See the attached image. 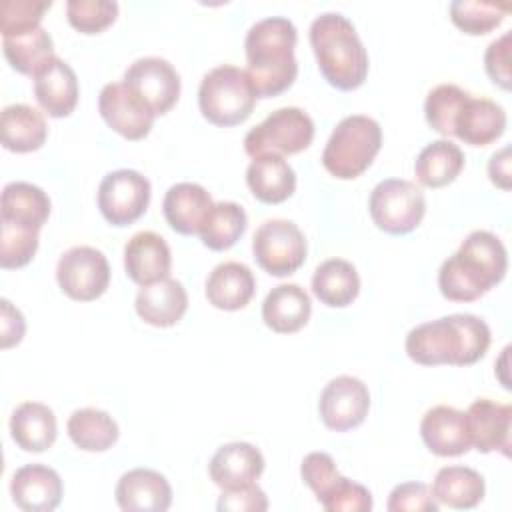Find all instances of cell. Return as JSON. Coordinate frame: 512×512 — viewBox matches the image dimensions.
Instances as JSON below:
<instances>
[{"label": "cell", "mask_w": 512, "mask_h": 512, "mask_svg": "<svg viewBox=\"0 0 512 512\" xmlns=\"http://www.w3.org/2000/svg\"><path fill=\"white\" fill-rule=\"evenodd\" d=\"M488 324L474 314H450L418 324L406 336V354L422 366H470L490 346Z\"/></svg>", "instance_id": "cell-1"}, {"label": "cell", "mask_w": 512, "mask_h": 512, "mask_svg": "<svg viewBox=\"0 0 512 512\" xmlns=\"http://www.w3.org/2000/svg\"><path fill=\"white\" fill-rule=\"evenodd\" d=\"M506 270L508 254L502 240L488 230H474L442 262L438 288L452 302H472L502 282Z\"/></svg>", "instance_id": "cell-2"}, {"label": "cell", "mask_w": 512, "mask_h": 512, "mask_svg": "<svg viewBox=\"0 0 512 512\" xmlns=\"http://www.w3.org/2000/svg\"><path fill=\"white\" fill-rule=\"evenodd\" d=\"M296 40V26L282 16H270L250 26L244 40L246 74L258 98H274L294 84L298 76Z\"/></svg>", "instance_id": "cell-3"}, {"label": "cell", "mask_w": 512, "mask_h": 512, "mask_svg": "<svg viewBox=\"0 0 512 512\" xmlns=\"http://www.w3.org/2000/svg\"><path fill=\"white\" fill-rule=\"evenodd\" d=\"M310 46L324 80L344 92L356 90L368 76V52L354 24L338 14L324 12L310 24Z\"/></svg>", "instance_id": "cell-4"}, {"label": "cell", "mask_w": 512, "mask_h": 512, "mask_svg": "<svg viewBox=\"0 0 512 512\" xmlns=\"http://www.w3.org/2000/svg\"><path fill=\"white\" fill-rule=\"evenodd\" d=\"M382 146L380 124L364 114L342 118L332 130L324 152L322 166L340 180L358 178L368 170Z\"/></svg>", "instance_id": "cell-5"}, {"label": "cell", "mask_w": 512, "mask_h": 512, "mask_svg": "<svg viewBox=\"0 0 512 512\" xmlns=\"http://www.w3.org/2000/svg\"><path fill=\"white\" fill-rule=\"evenodd\" d=\"M256 92L246 70L222 64L204 74L198 88L202 116L216 126H236L250 118L256 106Z\"/></svg>", "instance_id": "cell-6"}, {"label": "cell", "mask_w": 512, "mask_h": 512, "mask_svg": "<svg viewBox=\"0 0 512 512\" xmlns=\"http://www.w3.org/2000/svg\"><path fill=\"white\" fill-rule=\"evenodd\" d=\"M314 138L312 118L296 106L278 108L244 136V150L250 158L290 156L306 150Z\"/></svg>", "instance_id": "cell-7"}, {"label": "cell", "mask_w": 512, "mask_h": 512, "mask_svg": "<svg viewBox=\"0 0 512 512\" xmlns=\"http://www.w3.org/2000/svg\"><path fill=\"white\" fill-rule=\"evenodd\" d=\"M368 210L380 230L400 236L418 228L426 214V198L414 182L388 178L374 186Z\"/></svg>", "instance_id": "cell-8"}, {"label": "cell", "mask_w": 512, "mask_h": 512, "mask_svg": "<svg viewBox=\"0 0 512 512\" xmlns=\"http://www.w3.org/2000/svg\"><path fill=\"white\" fill-rule=\"evenodd\" d=\"M252 252L270 276H290L306 260V238L292 220H266L252 236Z\"/></svg>", "instance_id": "cell-9"}, {"label": "cell", "mask_w": 512, "mask_h": 512, "mask_svg": "<svg viewBox=\"0 0 512 512\" xmlns=\"http://www.w3.org/2000/svg\"><path fill=\"white\" fill-rule=\"evenodd\" d=\"M150 194L146 176L120 168L102 178L98 186V208L108 224L128 226L148 210Z\"/></svg>", "instance_id": "cell-10"}, {"label": "cell", "mask_w": 512, "mask_h": 512, "mask_svg": "<svg viewBox=\"0 0 512 512\" xmlns=\"http://www.w3.org/2000/svg\"><path fill=\"white\" fill-rule=\"evenodd\" d=\"M56 280L68 298L92 302L100 298L110 284V264L100 250L74 246L60 256Z\"/></svg>", "instance_id": "cell-11"}, {"label": "cell", "mask_w": 512, "mask_h": 512, "mask_svg": "<svg viewBox=\"0 0 512 512\" xmlns=\"http://www.w3.org/2000/svg\"><path fill=\"white\" fill-rule=\"evenodd\" d=\"M140 100H144L156 116L166 114L178 102L180 76L176 68L158 56L134 60L122 80Z\"/></svg>", "instance_id": "cell-12"}, {"label": "cell", "mask_w": 512, "mask_h": 512, "mask_svg": "<svg viewBox=\"0 0 512 512\" xmlns=\"http://www.w3.org/2000/svg\"><path fill=\"white\" fill-rule=\"evenodd\" d=\"M322 422L336 432H346L360 426L370 410L368 386L354 376L332 378L318 402Z\"/></svg>", "instance_id": "cell-13"}, {"label": "cell", "mask_w": 512, "mask_h": 512, "mask_svg": "<svg viewBox=\"0 0 512 512\" xmlns=\"http://www.w3.org/2000/svg\"><path fill=\"white\" fill-rule=\"evenodd\" d=\"M98 110L104 122L126 140L150 134L156 114L124 82H110L100 90Z\"/></svg>", "instance_id": "cell-14"}, {"label": "cell", "mask_w": 512, "mask_h": 512, "mask_svg": "<svg viewBox=\"0 0 512 512\" xmlns=\"http://www.w3.org/2000/svg\"><path fill=\"white\" fill-rule=\"evenodd\" d=\"M470 444L482 452H502L510 456L512 406L490 398H478L466 410Z\"/></svg>", "instance_id": "cell-15"}, {"label": "cell", "mask_w": 512, "mask_h": 512, "mask_svg": "<svg viewBox=\"0 0 512 512\" xmlns=\"http://www.w3.org/2000/svg\"><path fill=\"white\" fill-rule=\"evenodd\" d=\"M10 494L24 512H52L58 508L64 486L58 472L44 464H26L12 474Z\"/></svg>", "instance_id": "cell-16"}, {"label": "cell", "mask_w": 512, "mask_h": 512, "mask_svg": "<svg viewBox=\"0 0 512 512\" xmlns=\"http://www.w3.org/2000/svg\"><path fill=\"white\" fill-rule=\"evenodd\" d=\"M420 436L432 454L444 458L462 456L472 448L466 412L444 404L430 408L422 416Z\"/></svg>", "instance_id": "cell-17"}, {"label": "cell", "mask_w": 512, "mask_h": 512, "mask_svg": "<svg viewBox=\"0 0 512 512\" xmlns=\"http://www.w3.org/2000/svg\"><path fill=\"white\" fill-rule=\"evenodd\" d=\"M172 254L166 240L152 232H136L124 246V268L132 282L146 286L168 278Z\"/></svg>", "instance_id": "cell-18"}, {"label": "cell", "mask_w": 512, "mask_h": 512, "mask_svg": "<svg viewBox=\"0 0 512 512\" xmlns=\"http://www.w3.org/2000/svg\"><path fill=\"white\" fill-rule=\"evenodd\" d=\"M116 502L126 512H164L172 504L168 480L150 468H134L120 476Z\"/></svg>", "instance_id": "cell-19"}, {"label": "cell", "mask_w": 512, "mask_h": 512, "mask_svg": "<svg viewBox=\"0 0 512 512\" xmlns=\"http://www.w3.org/2000/svg\"><path fill=\"white\" fill-rule=\"evenodd\" d=\"M208 472L218 488L236 490L260 478L264 472V456L248 442H230L214 452Z\"/></svg>", "instance_id": "cell-20"}, {"label": "cell", "mask_w": 512, "mask_h": 512, "mask_svg": "<svg viewBox=\"0 0 512 512\" xmlns=\"http://www.w3.org/2000/svg\"><path fill=\"white\" fill-rule=\"evenodd\" d=\"M214 202L208 190L196 182H178L168 188L162 212L172 230L184 236L200 234Z\"/></svg>", "instance_id": "cell-21"}, {"label": "cell", "mask_w": 512, "mask_h": 512, "mask_svg": "<svg viewBox=\"0 0 512 512\" xmlns=\"http://www.w3.org/2000/svg\"><path fill=\"white\" fill-rule=\"evenodd\" d=\"M34 96L48 116H70L78 104L76 72L62 58L54 56L34 76Z\"/></svg>", "instance_id": "cell-22"}, {"label": "cell", "mask_w": 512, "mask_h": 512, "mask_svg": "<svg viewBox=\"0 0 512 512\" xmlns=\"http://www.w3.org/2000/svg\"><path fill=\"white\" fill-rule=\"evenodd\" d=\"M134 308L146 324L168 328L182 320L188 308V294L182 282L168 276L154 284L142 286L136 294Z\"/></svg>", "instance_id": "cell-23"}, {"label": "cell", "mask_w": 512, "mask_h": 512, "mask_svg": "<svg viewBox=\"0 0 512 512\" xmlns=\"http://www.w3.org/2000/svg\"><path fill=\"white\" fill-rule=\"evenodd\" d=\"M506 130V112L488 98H466L454 122V136L470 146H488Z\"/></svg>", "instance_id": "cell-24"}, {"label": "cell", "mask_w": 512, "mask_h": 512, "mask_svg": "<svg viewBox=\"0 0 512 512\" xmlns=\"http://www.w3.org/2000/svg\"><path fill=\"white\" fill-rule=\"evenodd\" d=\"M312 314V302L298 284L274 286L262 302L264 324L278 334H292L304 328Z\"/></svg>", "instance_id": "cell-25"}, {"label": "cell", "mask_w": 512, "mask_h": 512, "mask_svg": "<svg viewBox=\"0 0 512 512\" xmlns=\"http://www.w3.org/2000/svg\"><path fill=\"white\" fill-rule=\"evenodd\" d=\"M256 290L252 270L242 262H222L206 278V298L218 310L244 308Z\"/></svg>", "instance_id": "cell-26"}, {"label": "cell", "mask_w": 512, "mask_h": 512, "mask_svg": "<svg viewBox=\"0 0 512 512\" xmlns=\"http://www.w3.org/2000/svg\"><path fill=\"white\" fill-rule=\"evenodd\" d=\"M48 128L44 114L28 104H10L0 116L2 146L10 152L26 154L42 148Z\"/></svg>", "instance_id": "cell-27"}, {"label": "cell", "mask_w": 512, "mask_h": 512, "mask_svg": "<svg viewBox=\"0 0 512 512\" xmlns=\"http://www.w3.org/2000/svg\"><path fill=\"white\" fill-rule=\"evenodd\" d=\"M246 184L256 200L280 204L296 190V172L282 156L252 158L246 170Z\"/></svg>", "instance_id": "cell-28"}, {"label": "cell", "mask_w": 512, "mask_h": 512, "mask_svg": "<svg viewBox=\"0 0 512 512\" xmlns=\"http://www.w3.org/2000/svg\"><path fill=\"white\" fill-rule=\"evenodd\" d=\"M56 416L40 402H22L10 416V436L24 452H44L56 440Z\"/></svg>", "instance_id": "cell-29"}, {"label": "cell", "mask_w": 512, "mask_h": 512, "mask_svg": "<svg viewBox=\"0 0 512 512\" xmlns=\"http://www.w3.org/2000/svg\"><path fill=\"white\" fill-rule=\"evenodd\" d=\"M50 216L48 194L30 182H10L0 196V222L40 230Z\"/></svg>", "instance_id": "cell-30"}, {"label": "cell", "mask_w": 512, "mask_h": 512, "mask_svg": "<svg viewBox=\"0 0 512 512\" xmlns=\"http://www.w3.org/2000/svg\"><path fill=\"white\" fill-rule=\"evenodd\" d=\"M486 484L480 472L468 466H444L436 472L432 496L438 504L456 510H468L482 502Z\"/></svg>", "instance_id": "cell-31"}, {"label": "cell", "mask_w": 512, "mask_h": 512, "mask_svg": "<svg viewBox=\"0 0 512 512\" xmlns=\"http://www.w3.org/2000/svg\"><path fill=\"white\" fill-rule=\"evenodd\" d=\"M312 292L322 304L344 308L356 300L360 292V276L352 262L330 258L314 270Z\"/></svg>", "instance_id": "cell-32"}, {"label": "cell", "mask_w": 512, "mask_h": 512, "mask_svg": "<svg viewBox=\"0 0 512 512\" xmlns=\"http://www.w3.org/2000/svg\"><path fill=\"white\" fill-rule=\"evenodd\" d=\"M464 168V152L448 138L434 140L420 150L414 162V174L426 188H442L456 180Z\"/></svg>", "instance_id": "cell-33"}, {"label": "cell", "mask_w": 512, "mask_h": 512, "mask_svg": "<svg viewBox=\"0 0 512 512\" xmlns=\"http://www.w3.org/2000/svg\"><path fill=\"white\" fill-rule=\"evenodd\" d=\"M70 440L86 452H104L112 448L120 436L116 420L98 408L74 410L66 424Z\"/></svg>", "instance_id": "cell-34"}, {"label": "cell", "mask_w": 512, "mask_h": 512, "mask_svg": "<svg viewBox=\"0 0 512 512\" xmlns=\"http://www.w3.org/2000/svg\"><path fill=\"white\" fill-rule=\"evenodd\" d=\"M2 50L8 64L28 76H36L54 58V42L42 26L20 36L2 38Z\"/></svg>", "instance_id": "cell-35"}, {"label": "cell", "mask_w": 512, "mask_h": 512, "mask_svg": "<svg viewBox=\"0 0 512 512\" xmlns=\"http://www.w3.org/2000/svg\"><path fill=\"white\" fill-rule=\"evenodd\" d=\"M248 216L236 202H216L200 230V240L206 248L222 252L232 248L246 232Z\"/></svg>", "instance_id": "cell-36"}, {"label": "cell", "mask_w": 512, "mask_h": 512, "mask_svg": "<svg viewBox=\"0 0 512 512\" xmlns=\"http://www.w3.org/2000/svg\"><path fill=\"white\" fill-rule=\"evenodd\" d=\"M510 12L508 4L484 0H454L450 4V18L456 28L466 34L482 36L498 28Z\"/></svg>", "instance_id": "cell-37"}, {"label": "cell", "mask_w": 512, "mask_h": 512, "mask_svg": "<svg viewBox=\"0 0 512 512\" xmlns=\"http://www.w3.org/2000/svg\"><path fill=\"white\" fill-rule=\"evenodd\" d=\"M470 92L456 84H440L432 88L424 102V116L432 130L442 136H454V122Z\"/></svg>", "instance_id": "cell-38"}, {"label": "cell", "mask_w": 512, "mask_h": 512, "mask_svg": "<svg viewBox=\"0 0 512 512\" xmlns=\"http://www.w3.org/2000/svg\"><path fill=\"white\" fill-rule=\"evenodd\" d=\"M38 232L28 226L0 222V266L4 270L26 266L38 250Z\"/></svg>", "instance_id": "cell-39"}, {"label": "cell", "mask_w": 512, "mask_h": 512, "mask_svg": "<svg viewBox=\"0 0 512 512\" xmlns=\"http://www.w3.org/2000/svg\"><path fill=\"white\" fill-rule=\"evenodd\" d=\"M52 6L50 0H4L0 2V32L2 38L20 36L40 28L44 12Z\"/></svg>", "instance_id": "cell-40"}, {"label": "cell", "mask_w": 512, "mask_h": 512, "mask_svg": "<svg viewBox=\"0 0 512 512\" xmlns=\"http://www.w3.org/2000/svg\"><path fill=\"white\" fill-rule=\"evenodd\" d=\"M66 16L78 32L98 34L116 20L118 4L110 0H68Z\"/></svg>", "instance_id": "cell-41"}, {"label": "cell", "mask_w": 512, "mask_h": 512, "mask_svg": "<svg viewBox=\"0 0 512 512\" xmlns=\"http://www.w3.org/2000/svg\"><path fill=\"white\" fill-rule=\"evenodd\" d=\"M328 512H368L372 510V494L366 486L352 482L346 476L318 500Z\"/></svg>", "instance_id": "cell-42"}, {"label": "cell", "mask_w": 512, "mask_h": 512, "mask_svg": "<svg viewBox=\"0 0 512 512\" xmlns=\"http://www.w3.org/2000/svg\"><path fill=\"white\" fill-rule=\"evenodd\" d=\"M300 474H302V480L308 484V488L316 494L318 500L342 476L338 472L332 456L326 454V452H310V454H306L304 460H302V466H300Z\"/></svg>", "instance_id": "cell-43"}, {"label": "cell", "mask_w": 512, "mask_h": 512, "mask_svg": "<svg viewBox=\"0 0 512 512\" xmlns=\"http://www.w3.org/2000/svg\"><path fill=\"white\" fill-rule=\"evenodd\" d=\"M390 512H438V502L432 490L422 482L398 484L388 498Z\"/></svg>", "instance_id": "cell-44"}, {"label": "cell", "mask_w": 512, "mask_h": 512, "mask_svg": "<svg viewBox=\"0 0 512 512\" xmlns=\"http://www.w3.org/2000/svg\"><path fill=\"white\" fill-rule=\"evenodd\" d=\"M510 32H504L500 38L492 40L484 52V68L494 84L504 90H510Z\"/></svg>", "instance_id": "cell-45"}, {"label": "cell", "mask_w": 512, "mask_h": 512, "mask_svg": "<svg viewBox=\"0 0 512 512\" xmlns=\"http://www.w3.org/2000/svg\"><path fill=\"white\" fill-rule=\"evenodd\" d=\"M268 508V500L264 490L258 484H248L236 490H222L218 500V510L232 512H264Z\"/></svg>", "instance_id": "cell-46"}, {"label": "cell", "mask_w": 512, "mask_h": 512, "mask_svg": "<svg viewBox=\"0 0 512 512\" xmlns=\"http://www.w3.org/2000/svg\"><path fill=\"white\" fill-rule=\"evenodd\" d=\"M26 332L24 316L18 308H14L6 298L0 300V340L2 348H10L20 344Z\"/></svg>", "instance_id": "cell-47"}, {"label": "cell", "mask_w": 512, "mask_h": 512, "mask_svg": "<svg viewBox=\"0 0 512 512\" xmlns=\"http://www.w3.org/2000/svg\"><path fill=\"white\" fill-rule=\"evenodd\" d=\"M488 174L490 180L502 190L510 188V148H502L500 152L492 154L488 162Z\"/></svg>", "instance_id": "cell-48"}]
</instances>
